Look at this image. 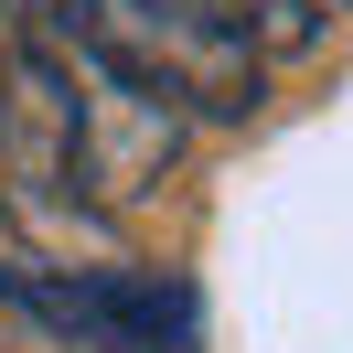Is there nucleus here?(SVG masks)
<instances>
[{
  "label": "nucleus",
  "instance_id": "f257e3e1",
  "mask_svg": "<svg viewBox=\"0 0 353 353\" xmlns=\"http://www.w3.org/2000/svg\"><path fill=\"white\" fill-rule=\"evenodd\" d=\"M32 22L97 54L118 86L161 97L172 118H246L268 86V54L214 0H32Z\"/></svg>",
  "mask_w": 353,
  "mask_h": 353
},
{
  "label": "nucleus",
  "instance_id": "f03ea898",
  "mask_svg": "<svg viewBox=\"0 0 353 353\" xmlns=\"http://www.w3.org/2000/svg\"><path fill=\"white\" fill-rule=\"evenodd\" d=\"M0 300L54 321L65 343H97V353H182L193 343V289H172V279H0Z\"/></svg>",
  "mask_w": 353,
  "mask_h": 353
},
{
  "label": "nucleus",
  "instance_id": "7ed1b4c3",
  "mask_svg": "<svg viewBox=\"0 0 353 353\" xmlns=\"http://www.w3.org/2000/svg\"><path fill=\"white\" fill-rule=\"evenodd\" d=\"M214 11L257 54H300V43H321V22H332V0H214Z\"/></svg>",
  "mask_w": 353,
  "mask_h": 353
}]
</instances>
